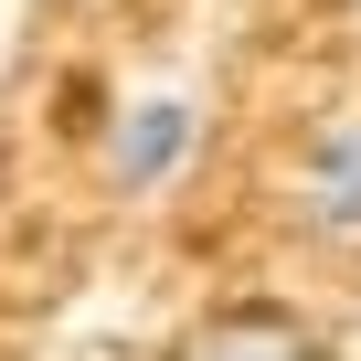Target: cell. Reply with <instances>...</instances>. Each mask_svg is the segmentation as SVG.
Wrapping results in <instances>:
<instances>
[{
  "instance_id": "1",
  "label": "cell",
  "mask_w": 361,
  "mask_h": 361,
  "mask_svg": "<svg viewBox=\"0 0 361 361\" xmlns=\"http://www.w3.org/2000/svg\"><path fill=\"white\" fill-rule=\"evenodd\" d=\"M180 159H192V106L180 96H138L117 117V138H106V180L117 192H159Z\"/></svg>"
},
{
  "instance_id": "2",
  "label": "cell",
  "mask_w": 361,
  "mask_h": 361,
  "mask_svg": "<svg viewBox=\"0 0 361 361\" xmlns=\"http://www.w3.org/2000/svg\"><path fill=\"white\" fill-rule=\"evenodd\" d=\"M308 234H329V245H361V117H340L319 149H308Z\"/></svg>"
},
{
  "instance_id": "3",
  "label": "cell",
  "mask_w": 361,
  "mask_h": 361,
  "mask_svg": "<svg viewBox=\"0 0 361 361\" xmlns=\"http://www.w3.org/2000/svg\"><path fill=\"white\" fill-rule=\"evenodd\" d=\"M192 361H319V329L287 319V308H266V298H245V308H224L192 340Z\"/></svg>"
}]
</instances>
